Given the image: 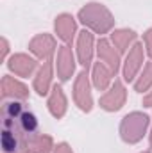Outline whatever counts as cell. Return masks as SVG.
Segmentation results:
<instances>
[{
    "mask_svg": "<svg viewBox=\"0 0 152 153\" xmlns=\"http://www.w3.org/2000/svg\"><path fill=\"white\" fill-rule=\"evenodd\" d=\"M74 100H75L77 107L84 112H90L93 107V98H91V91H90V82H88V71H81L75 78V85H74Z\"/></svg>",
    "mask_w": 152,
    "mask_h": 153,
    "instance_id": "3957f363",
    "label": "cell"
},
{
    "mask_svg": "<svg viewBox=\"0 0 152 153\" xmlns=\"http://www.w3.org/2000/svg\"><path fill=\"white\" fill-rule=\"evenodd\" d=\"M56 34H57V38L63 39L65 43H72V39L75 36V20H74V16L72 14H59L57 18H56Z\"/></svg>",
    "mask_w": 152,
    "mask_h": 153,
    "instance_id": "4fadbf2b",
    "label": "cell"
},
{
    "mask_svg": "<svg viewBox=\"0 0 152 153\" xmlns=\"http://www.w3.org/2000/svg\"><path fill=\"white\" fill-rule=\"evenodd\" d=\"M143 105L145 107H152V91H149V94L143 98Z\"/></svg>",
    "mask_w": 152,
    "mask_h": 153,
    "instance_id": "7402d4cb",
    "label": "cell"
},
{
    "mask_svg": "<svg viewBox=\"0 0 152 153\" xmlns=\"http://www.w3.org/2000/svg\"><path fill=\"white\" fill-rule=\"evenodd\" d=\"M7 66H9V70H11L14 75L25 78V76L32 75V71L38 68V62H36V59H32V57H29V55H25V53H14V55L9 59Z\"/></svg>",
    "mask_w": 152,
    "mask_h": 153,
    "instance_id": "9c48e42d",
    "label": "cell"
},
{
    "mask_svg": "<svg viewBox=\"0 0 152 153\" xmlns=\"http://www.w3.org/2000/svg\"><path fill=\"white\" fill-rule=\"evenodd\" d=\"M141 66H143V46L140 43H134L129 48V53L123 62V78L127 82L134 80L138 71L141 70Z\"/></svg>",
    "mask_w": 152,
    "mask_h": 153,
    "instance_id": "5b68a950",
    "label": "cell"
},
{
    "mask_svg": "<svg viewBox=\"0 0 152 153\" xmlns=\"http://www.w3.org/2000/svg\"><path fill=\"white\" fill-rule=\"evenodd\" d=\"M114 48H116V46L111 45L108 39H100V41L97 43V53H99V57H100V62H104L114 75H116V71H118V68H120V52L114 50Z\"/></svg>",
    "mask_w": 152,
    "mask_h": 153,
    "instance_id": "ba28073f",
    "label": "cell"
},
{
    "mask_svg": "<svg viewBox=\"0 0 152 153\" xmlns=\"http://www.w3.org/2000/svg\"><path fill=\"white\" fill-rule=\"evenodd\" d=\"M18 123H20V126H22V130L31 137V135H34L36 134V128H38V121H36V116L32 114V112H29V111H23L20 117H18Z\"/></svg>",
    "mask_w": 152,
    "mask_h": 153,
    "instance_id": "ac0fdd59",
    "label": "cell"
},
{
    "mask_svg": "<svg viewBox=\"0 0 152 153\" xmlns=\"http://www.w3.org/2000/svg\"><path fill=\"white\" fill-rule=\"evenodd\" d=\"M143 153H150V152H143Z\"/></svg>",
    "mask_w": 152,
    "mask_h": 153,
    "instance_id": "d4e9b609",
    "label": "cell"
},
{
    "mask_svg": "<svg viewBox=\"0 0 152 153\" xmlns=\"http://www.w3.org/2000/svg\"><path fill=\"white\" fill-rule=\"evenodd\" d=\"M2 96L4 98H13V100H27L29 98V89L11 75H4L2 78Z\"/></svg>",
    "mask_w": 152,
    "mask_h": 153,
    "instance_id": "30bf717a",
    "label": "cell"
},
{
    "mask_svg": "<svg viewBox=\"0 0 152 153\" xmlns=\"http://www.w3.org/2000/svg\"><path fill=\"white\" fill-rule=\"evenodd\" d=\"M114 73L104 64V62H97L93 66V84L99 91H106L109 85H111V80H113Z\"/></svg>",
    "mask_w": 152,
    "mask_h": 153,
    "instance_id": "9a60e30c",
    "label": "cell"
},
{
    "mask_svg": "<svg viewBox=\"0 0 152 153\" xmlns=\"http://www.w3.org/2000/svg\"><path fill=\"white\" fill-rule=\"evenodd\" d=\"M54 153H74V152H72V148L66 143H61V144H57L54 148Z\"/></svg>",
    "mask_w": 152,
    "mask_h": 153,
    "instance_id": "44dd1931",
    "label": "cell"
},
{
    "mask_svg": "<svg viewBox=\"0 0 152 153\" xmlns=\"http://www.w3.org/2000/svg\"><path fill=\"white\" fill-rule=\"evenodd\" d=\"M52 85V61H45L34 76V89L39 96H45Z\"/></svg>",
    "mask_w": 152,
    "mask_h": 153,
    "instance_id": "5bb4252c",
    "label": "cell"
},
{
    "mask_svg": "<svg viewBox=\"0 0 152 153\" xmlns=\"http://www.w3.org/2000/svg\"><path fill=\"white\" fill-rule=\"evenodd\" d=\"M125 98H127V93H125V87L122 85V82L114 80V84H111L109 91H106L100 98V107L104 111H109V112H114V111H120L125 103Z\"/></svg>",
    "mask_w": 152,
    "mask_h": 153,
    "instance_id": "277c9868",
    "label": "cell"
},
{
    "mask_svg": "<svg viewBox=\"0 0 152 153\" xmlns=\"http://www.w3.org/2000/svg\"><path fill=\"white\" fill-rule=\"evenodd\" d=\"M56 70H57V76L61 80H68L70 76L74 75V70H75V59H74V52L68 45L65 46H59L57 50V64H56Z\"/></svg>",
    "mask_w": 152,
    "mask_h": 153,
    "instance_id": "52a82bcc",
    "label": "cell"
},
{
    "mask_svg": "<svg viewBox=\"0 0 152 153\" xmlns=\"http://www.w3.org/2000/svg\"><path fill=\"white\" fill-rule=\"evenodd\" d=\"M52 148H54L52 146V139L48 135L34 134L27 141V152L29 153H50Z\"/></svg>",
    "mask_w": 152,
    "mask_h": 153,
    "instance_id": "e0dca14e",
    "label": "cell"
},
{
    "mask_svg": "<svg viewBox=\"0 0 152 153\" xmlns=\"http://www.w3.org/2000/svg\"><path fill=\"white\" fill-rule=\"evenodd\" d=\"M150 146H152V132H150Z\"/></svg>",
    "mask_w": 152,
    "mask_h": 153,
    "instance_id": "cb8c5ba5",
    "label": "cell"
},
{
    "mask_svg": "<svg viewBox=\"0 0 152 153\" xmlns=\"http://www.w3.org/2000/svg\"><path fill=\"white\" fill-rule=\"evenodd\" d=\"M143 41H145V48H147V53L152 59V29H149L145 34H143Z\"/></svg>",
    "mask_w": 152,
    "mask_h": 153,
    "instance_id": "ffe728a7",
    "label": "cell"
},
{
    "mask_svg": "<svg viewBox=\"0 0 152 153\" xmlns=\"http://www.w3.org/2000/svg\"><path fill=\"white\" fill-rule=\"evenodd\" d=\"M2 59H5V55H7V50H9V45H7V41L5 39H2Z\"/></svg>",
    "mask_w": 152,
    "mask_h": 153,
    "instance_id": "603a6c76",
    "label": "cell"
},
{
    "mask_svg": "<svg viewBox=\"0 0 152 153\" xmlns=\"http://www.w3.org/2000/svg\"><path fill=\"white\" fill-rule=\"evenodd\" d=\"M66 107H68V102H66V96H65V91L61 85H52V91H50V96H48V111L54 117H63L66 112Z\"/></svg>",
    "mask_w": 152,
    "mask_h": 153,
    "instance_id": "7c38bea8",
    "label": "cell"
},
{
    "mask_svg": "<svg viewBox=\"0 0 152 153\" xmlns=\"http://www.w3.org/2000/svg\"><path fill=\"white\" fill-rule=\"evenodd\" d=\"M149 87H152V61L147 62V66L143 68V73L138 76V80L134 82V89L138 93H143Z\"/></svg>",
    "mask_w": 152,
    "mask_h": 153,
    "instance_id": "d6986e66",
    "label": "cell"
},
{
    "mask_svg": "<svg viewBox=\"0 0 152 153\" xmlns=\"http://www.w3.org/2000/svg\"><path fill=\"white\" fill-rule=\"evenodd\" d=\"M147 126H149V116L143 112H131L122 119L120 135L125 143L134 144V143L141 141V137L147 132Z\"/></svg>",
    "mask_w": 152,
    "mask_h": 153,
    "instance_id": "7a4b0ae2",
    "label": "cell"
},
{
    "mask_svg": "<svg viewBox=\"0 0 152 153\" xmlns=\"http://www.w3.org/2000/svg\"><path fill=\"white\" fill-rule=\"evenodd\" d=\"M111 41L116 46L118 52H125L129 46L134 45L136 41V32L134 30H129V29H120V30H114L111 34Z\"/></svg>",
    "mask_w": 152,
    "mask_h": 153,
    "instance_id": "2e32d148",
    "label": "cell"
},
{
    "mask_svg": "<svg viewBox=\"0 0 152 153\" xmlns=\"http://www.w3.org/2000/svg\"><path fill=\"white\" fill-rule=\"evenodd\" d=\"M77 55H79V62L88 70L93 59V34L88 30H82L77 39Z\"/></svg>",
    "mask_w": 152,
    "mask_h": 153,
    "instance_id": "8fae6325",
    "label": "cell"
},
{
    "mask_svg": "<svg viewBox=\"0 0 152 153\" xmlns=\"http://www.w3.org/2000/svg\"><path fill=\"white\" fill-rule=\"evenodd\" d=\"M79 20H81L86 27H90L91 30H95L97 34H106L114 23L111 13H109L102 4H97V2L86 4V5L79 11Z\"/></svg>",
    "mask_w": 152,
    "mask_h": 153,
    "instance_id": "6da1fadb",
    "label": "cell"
},
{
    "mask_svg": "<svg viewBox=\"0 0 152 153\" xmlns=\"http://www.w3.org/2000/svg\"><path fill=\"white\" fill-rule=\"evenodd\" d=\"M29 50L43 61H50L52 53L56 52V39L50 34H38L36 38H32V41L29 43Z\"/></svg>",
    "mask_w": 152,
    "mask_h": 153,
    "instance_id": "8992f818",
    "label": "cell"
}]
</instances>
